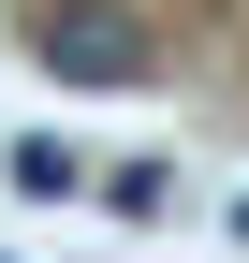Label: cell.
Segmentation results:
<instances>
[{"label":"cell","instance_id":"obj_1","mask_svg":"<svg viewBox=\"0 0 249 263\" xmlns=\"http://www.w3.org/2000/svg\"><path fill=\"white\" fill-rule=\"evenodd\" d=\"M29 59H44L59 88H74V103H117V88H147V15L132 0H44V15H29Z\"/></svg>","mask_w":249,"mask_h":263},{"label":"cell","instance_id":"obj_2","mask_svg":"<svg viewBox=\"0 0 249 263\" xmlns=\"http://www.w3.org/2000/svg\"><path fill=\"white\" fill-rule=\"evenodd\" d=\"M88 205H117V219H162V205H176V176H162V161H117Z\"/></svg>","mask_w":249,"mask_h":263}]
</instances>
